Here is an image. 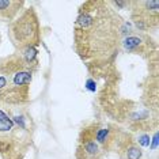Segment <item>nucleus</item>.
<instances>
[{
	"instance_id": "7",
	"label": "nucleus",
	"mask_w": 159,
	"mask_h": 159,
	"mask_svg": "<svg viewBox=\"0 0 159 159\" xmlns=\"http://www.w3.org/2000/svg\"><path fill=\"white\" fill-rule=\"evenodd\" d=\"M139 143L142 144L143 147H147V146H150V136H147V135H143L142 137L139 139Z\"/></svg>"
},
{
	"instance_id": "10",
	"label": "nucleus",
	"mask_w": 159,
	"mask_h": 159,
	"mask_svg": "<svg viewBox=\"0 0 159 159\" xmlns=\"http://www.w3.org/2000/svg\"><path fill=\"white\" fill-rule=\"evenodd\" d=\"M11 4H12L11 2H3V0H0V8H2V10L7 8V7H10Z\"/></svg>"
},
{
	"instance_id": "9",
	"label": "nucleus",
	"mask_w": 159,
	"mask_h": 159,
	"mask_svg": "<svg viewBox=\"0 0 159 159\" xmlns=\"http://www.w3.org/2000/svg\"><path fill=\"white\" fill-rule=\"evenodd\" d=\"M86 87H87L90 91H95V82L94 80H91V79H90V80H87V83H86Z\"/></svg>"
},
{
	"instance_id": "13",
	"label": "nucleus",
	"mask_w": 159,
	"mask_h": 159,
	"mask_svg": "<svg viewBox=\"0 0 159 159\" xmlns=\"http://www.w3.org/2000/svg\"><path fill=\"white\" fill-rule=\"evenodd\" d=\"M6 78H0V89H2V87H4V86H6Z\"/></svg>"
},
{
	"instance_id": "14",
	"label": "nucleus",
	"mask_w": 159,
	"mask_h": 159,
	"mask_svg": "<svg viewBox=\"0 0 159 159\" xmlns=\"http://www.w3.org/2000/svg\"><path fill=\"white\" fill-rule=\"evenodd\" d=\"M15 121L18 122V124H20V125L23 126V121H22V117H16V120H15Z\"/></svg>"
},
{
	"instance_id": "1",
	"label": "nucleus",
	"mask_w": 159,
	"mask_h": 159,
	"mask_svg": "<svg viewBox=\"0 0 159 159\" xmlns=\"http://www.w3.org/2000/svg\"><path fill=\"white\" fill-rule=\"evenodd\" d=\"M31 82V75L29 72H19V74L15 75L14 78V83L16 86H22V84H27V83Z\"/></svg>"
},
{
	"instance_id": "12",
	"label": "nucleus",
	"mask_w": 159,
	"mask_h": 159,
	"mask_svg": "<svg viewBox=\"0 0 159 159\" xmlns=\"http://www.w3.org/2000/svg\"><path fill=\"white\" fill-rule=\"evenodd\" d=\"M157 146H158V133L154 136V140H152V144H151V148L154 150V148H157Z\"/></svg>"
},
{
	"instance_id": "11",
	"label": "nucleus",
	"mask_w": 159,
	"mask_h": 159,
	"mask_svg": "<svg viewBox=\"0 0 159 159\" xmlns=\"http://www.w3.org/2000/svg\"><path fill=\"white\" fill-rule=\"evenodd\" d=\"M34 56H35V50H34V49H30V50L27 52V60H31Z\"/></svg>"
},
{
	"instance_id": "4",
	"label": "nucleus",
	"mask_w": 159,
	"mask_h": 159,
	"mask_svg": "<svg viewBox=\"0 0 159 159\" xmlns=\"http://www.w3.org/2000/svg\"><path fill=\"white\" fill-rule=\"evenodd\" d=\"M140 157H142V152L139 148L132 147L128 150V159H140Z\"/></svg>"
},
{
	"instance_id": "5",
	"label": "nucleus",
	"mask_w": 159,
	"mask_h": 159,
	"mask_svg": "<svg viewBox=\"0 0 159 159\" xmlns=\"http://www.w3.org/2000/svg\"><path fill=\"white\" fill-rule=\"evenodd\" d=\"M107 132H109L107 129H101V131L97 133V140H98V142H101V143L105 142V137L107 136Z\"/></svg>"
},
{
	"instance_id": "3",
	"label": "nucleus",
	"mask_w": 159,
	"mask_h": 159,
	"mask_svg": "<svg viewBox=\"0 0 159 159\" xmlns=\"http://www.w3.org/2000/svg\"><path fill=\"white\" fill-rule=\"evenodd\" d=\"M140 42H142V41H140L139 38H136V37H129V38L125 39L124 46H125L126 49H133V48H136V46H139Z\"/></svg>"
},
{
	"instance_id": "2",
	"label": "nucleus",
	"mask_w": 159,
	"mask_h": 159,
	"mask_svg": "<svg viewBox=\"0 0 159 159\" xmlns=\"http://www.w3.org/2000/svg\"><path fill=\"white\" fill-rule=\"evenodd\" d=\"M11 128H12V121L0 110V131L6 132V131H10Z\"/></svg>"
},
{
	"instance_id": "8",
	"label": "nucleus",
	"mask_w": 159,
	"mask_h": 159,
	"mask_svg": "<svg viewBox=\"0 0 159 159\" xmlns=\"http://www.w3.org/2000/svg\"><path fill=\"white\" fill-rule=\"evenodd\" d=\"M86 148H87V151L90 154H95L97 151H98V147H97L95 143H89L87 146H86Z\"/></svg>"
},
{
	"instance_id": "6",
	"label": "nucleus",
	"mask_w": 159,
	"mask_h": 159,
	"mask_svg": "<svg viewBox=\"0 0 159 159\" xmlns=\"http://www.w3.org/2000/svg\"><path fill=\"white\" fill-rule=\"evenodd\" d=\"M79 23L82 25V26H87V25L91 23V18L87 16V15H84V16H80L79 18Z\"/></svg>"
}]
</instances>
